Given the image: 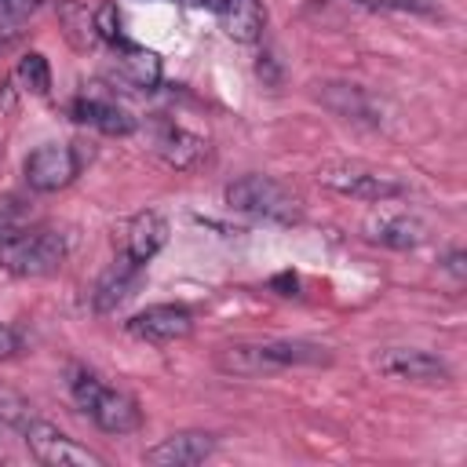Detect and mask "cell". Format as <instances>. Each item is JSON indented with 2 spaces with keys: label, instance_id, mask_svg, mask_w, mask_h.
<instances>
[{
  "label": "cell",
  "instance_id": "cell-17",
  "mask_svg": "<svg viewBox=\"0 0 467 467\" xmlns=\"http://www.w3.org/2000/svg\"><path fill=\"white\" fill-rule=\"evenodd\" d=\"M365 237L372 244H383V248H416L427 241V230L420 219L412 215H376L365 223Z\"/></svg>",
  "mask_w": 467,
  "mask_h": 467
},
{
  "label": "cell",
  "instance_id": "cell-19",
  "mask_svg": "<svg viewBox=\"0 0 467 467\" xmlns=\"http://www.w3.org/2000/svg\"><path fill=\"white\" fill-rule=\"evenodd\" d=\"M15 80H18V88H22V91L47 95V91H51V66H47V58H44L40 51L22 55V58H18V66H15Z\"/></svg>",
  "mask_w": 467,
  "mask_h": 467
},
{
  "label": "cell",
  "instance_id": "cell-10",
  "mask_svg": "<svg viewBox=\"0 0 467 467\" xmlns=\"http://www.w3.org/2000/svg\"><path fill=\"white\" fill-rule=\"evenodd\" d=\"M153 153L175 168V171H197L208 161V142L201 135H193L190 128L179 124H161L153 131Z\"/></svg>",
  "mask_w": 467,
  "mask_h": 467
},
{
  "label": "cell",
  "instance_id": "cell-1",
  "mask_svg": "<svg viewBox=\"0 0 467 467\" xmlns=\"http://www.w3.org/2000/svg\"><path fill=\"white\" fill-rule=\"evenodd\" d=\"M332 354L321 343L306 339H259V343H230L215 354V368L226 376H266L299 365H328Z\"/></svg>",
  "mask_w": 467,
  "mask_h": 467
},
{
  "label": "cell",
  "instance_id": "cell-26",
  "mask_svg": "<svg viewBox=\"0 0 467 467\" xmlns=\"http://www.w3.org/2000/svg\"><path fill=\"white\" fill-rule=\"evenodd\" d=\"M445 270H449V274H452V277H456V281H460V277H463V252H460V248H456V252H449V255H445Z\"/></svg>",
  "mask_w": 467,
  "mask_h": 467
},
{
  "label": "cell",
  "instance_id": "cell-24",
  "mask_svg": "<svg viewBox=\"0 0 467 467\" xmlns=\"http://www.w3.org/2000/svg\"><path fill=\"white\" fill-rule=\"evenodd\" d=\"M40 0H0V15H26L33 11Z\"/></svg>",
  "mask_w": 467,
  "mask_h": 467
},
{
  "label": "cell",
  "instance_id": "cell-14",
  "mask_svg": "<svg viewBox=\"0 0 467 467\" xmlns=\"http://www.w3.org/2000/svg\"><path fill=\"white\" fill-rule=\"evenodd\" d=\"M113 47H117L113 69H117L120 80H128L131 88H142V91H153L161 84V58H157V51L128 44V40H120Z\"/></svg>",
  "mask_w": 467,
  "mask_h": 467
},
{
  "label": "cell",
  "instance_id": "cell-15",
  "mask_svg": "<svg viewBox=\"0 0 467 467\" xmlns=\"http://www.w3.org/2000/svg\"><path fill=\"white\" fill-rule=\"evenodd\" d=\"M168 241V223L161 212H139L131 223H128V234H124V255H131L135 263H150Z\"/></svg>",
  "mask_w": 467,
  "mask_h": 467
},
{
  "label": "cell",
  "instance_id": "cell-20",
  "mask_svg": "<svg viewBox=\"0 0 467 467\" xmlns=\"http://www.w3.org/2000/svg\"><path fill=\"white\" fill-rule=\"evenodd\" d=\"M33 416H36V412H33V405H29L18 390H11V387H4V383H0V423H4V427H11V431H22Z\"/></svg>",
  "mask_w": 467,
  "mask_h": 467
},
{
  "label": "cell",
  "instance_id": "cell-7",
  "mask_svg": "<svg viewBox=\"0 0 467 467\" xmlns=\"http://www.w3.org/2000/svg\"><path fill=\"white\" fill-rule=\"evenodd\" d=\"M376 368L390 379L420 383V387H438V383H449V376H452L438 354L420 350V347H387L376 354Z\"/></svg>",
  "mask_w": 467,
  "mask_h": 467
},
{
  "label": "cell",
  "instance_id": "cell-2",
  "mask_svg": "<svg viewBox=\"0 0 467 467\" xmlns=\"http://www.w3.org/2000/svg\"><path fill=\"white\" fill-rule=\"evenodd\" d=\"M69 398L77 401V409L106 434H131L142 423L139 401L117 387H109L99 372L73 365L69 368Z\"/></svg>",
  "mask_w": 467,
  "mask_h": 467
},
{
  "label": "cell",
  "instance_id": "cell-3",
  "mask_svg": "<svg viewBox=\"0 0 467 467\" xmlns=\"http://www.w3.org/2000/svg\"><path fill=\"white\" fill-rule=\"evenodd\" d=\"M66 255H69L66 234L47 226L36 230L15 226L11 234L0 237V266L15 277H47L66 263Z\"/></svg>",
  "mask_w": 467,
  "mask_h": 467
},
{
  "label": "cell",
  "instance_id": "cell-22",
  "mask_svg": "<svg viewBox=\"0 0 467 467\" xmlns=\"http://www.w3.org/2000/svg\"><path fill=\"white\" fill-rule=\"evenodd\" d=\"M18 219H22V204H18L15 197L0 201V237H4V234H11V230L18 226Z\"/></svg>",
  "mask_w": 467,
  "mask_h": 467
},
{
  "label": "cell",
  "instance_id": "cell-18",
  "mask_svg": "<svg viewBox=\"0 0 467 467\" xmlns=\"http://www.w3.org/2000/svg\"><path fill=\"white\" fill-rule=\"evenodd\" d=\"M215 15H219L223 33H226L230 40H241V44L259 40L263 22H266L259 0H215Z\"/></svg>",
  "mask_w": 467,
  "mask_h": 467
},
{
  "label": "cell",
  "instance_id": "cell-11",
  "mask_svg": "<svg viewBox=\"0 0 467 467\" xmlns=\"http://www.w3.org/2000/svg\"><path fill=\"white\" fill-rule=\"evenodd\" d=\"M212 452H215V434H208V431H179V434H168L157 445H150L146 449V463L190 467V463L208 460Z\"/></svg>",
  "mask_w": 467,
  "mask_h": 467
},
{
  "label": "cell",
  "instance_id": "cell-12",
  "mask_svg": "<svg viewBox=\"0 0 467 467\" xmlns=\"http://www.w3.org/2000/svg\"><path fill=\"white\" fill-rule=\"evenodd\" d=\"M317 99L343 120H354V124H379V113H376V102L365 88L358 84H343V80H325L317 84Z\"/></svg>",
  "mask_w": 467,
  "mask_h": 467
},
{
  "label": "cell",
  "instance_id": "cell-23",
  "mask_svg": "<svg viewBox=\"0 0 467 467\" xmlns=\"http://www.w3.org/2000/svg\"><path fill=\"white\" fill-rule=\"evenodd\" d=\"M22 354V336L11 328V325H0V361Z\"/></svg>",
  "mask_w": 467,
  "mask_h": 467
},
{
  "label": "cell",
  "instance_id": "cell-16",
  "mask_svg": "<svg viewBox=\"0 0 467 467\" xmlns=\"http://www.w3.org/2000/svg\"><path fill=\"white\" fill-rule=\"evenodd\" d=\"M69 113H73V120H80L88 128H99L106 135H131L139 128V120L124 106L106 102V99H77L69 106Z\"/></svg>",
  "mask_w": 467,
  "mask_h": 467
},
{
  "label": "cell",
  "instance_id": "cell-4",
  "mask_svg": "<svg viewBox=\"0 0 467 467\" xmlns=\"http://www.w3.org/2000/svg\"><path fill=\"white\" fill-rule=\"evenodd\" d=\"M226 204L234 212H244L263 223H281V226L299 223L303 215V201L270 175H241L237 182L226 186Z\"/></svg>",
  "mask_w": 467,
  "mask_h": 467
},
{
  "label": "cell",
  "instance_id": "cell-13",
  "mask_svg": "<svg viewBox=\"0 0 467 467\" xmlns=\"http://www.w3.org/2000/svg\"><path fill=\"white\" fill-rule=\"evenodd\" d=\"M139 281H142V263H135L131 255H120V259L95 281V292H91L95 310H99V314L117 310V306L139 288Z\"/></svg>",
  "mask_w": 467,
  "mask_h": 467
},
{
  "label": "cell",
  "instance_id": "cell-9",
  "mask_svg": "<svg viewBox=\"0 0 467 467\" xmlns=\"http://www.w3.org/2000/svg\"><path fill=\"white\" fill-rule=\"evenodd\" d=\"M128 332L146 343H175L193 332V314L179 303H153L128 317Z\"/></svg>",
  "mask_w": 467,
  "mask_h": 467
},
{
  "label": "cell",
  "instance_id": "cell-21",
  "mask_svg": "<svg viewBox=\"0 0 467 467\" xmlns=\"http://www.w3.org/2000/svg\"><path fill=\"white\" fill-rule=\"evenodd\" d=\"M91 26H95V36L106 40V44H120V18H117V7L113 4H102L95 15H91Z\"/></svg>",
  "mask_w": 467,
  "mask_h": 467
},
{
  "label": "cell",
  "instance_id": "cell-6",
  "mask_svg": "<svg viewBox=\"0 0 467 467\" xmlns=\"http://www.w3.org/2000/svg\"><path fill=\"white\" fill-rule=\"evenodd\" d=\"M18 434H22V441L29 445V452H33L40 463H47V467H102V463H106L95 449L73 441L66 431H58L55 423H47V420H40V416H33Z\"/></svg>",
  "mask_w": 467,
  "mask_h": 467
},
{
  "label": "cell",
  "instance_id": "cell-5",
  "mask_svg": "<svg viewBox=\"0 0 467 467\" xmlns=\"http://www.w3.org/2000/svg\"><path fill=\"white\" fill-rule=\"evenodd\" d=\"M317 182L343 193V197H354V201H372V204H387V201H398L405 197V182L383 168H372L365 161H325L317 168Z\"/></svg>",
  "mask_w": 467,
  "mask_h": 467
},
{
  "label": "cell",
  "instance_id": "cell-8",
  "mask_svg": "<svg viewBox=\"0 0 467 467\" xmlns=\"http://www.w3.org/2000/svg\"><path fill=\"white\" fill-rule=\"evenodd\" d=\"M22 171H26L29 190H36V193H55V190H62V186H69V182L77 179L80 157H77L73 146L47 142V146H36V150L26 157Z\"/></svg>",
  "mask_w": 467,
  "mask_h": 467
},
{
  "label": "cell",
  "instance_id": "cell-25",
  "mask_svg": "<svg viewBox=\"0 0 467 467\" xmlns=\"http://www.w3.org/2000/svg\"><path fill=\"white\" fill-rule=\"evenodd\" d=\"M22 40V29H15V26H0V55L7 51V47H15Z\"/></svg>",
  "mask_w": 467,
  "mask_h": 467
}]
</instances>
